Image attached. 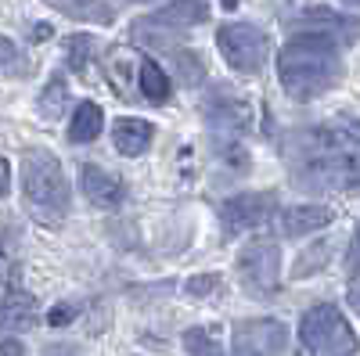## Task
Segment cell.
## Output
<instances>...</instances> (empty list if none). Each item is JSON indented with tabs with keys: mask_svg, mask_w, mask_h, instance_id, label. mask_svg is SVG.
I'll return each instance as SVG.
<instances>
[{
	"mask_svg": "<svg viewBox=\"0 0 360 356\" xmlns=\"http://www.w3.org/2000/svg\"><path fill=\"white\" fill-rule=\"evenodd\" d=\"M285 159L307 191H356L360 187V123L339 130H299L288 137Z\"/></svg>",
	"mask_w": 360,
	"mask_h": 356,
	"instance_id": "6da1fadb",
	"label": "cell"
},
{
	"mask_svg": "<svg viewBox=\"0 0 360 356\" xmlns=\"http://www.w3.org/2000/svg\"><path fill=\"white\" fill-rule=\"evenodd\" d=\"M339 69V44L321 33H295L278 54V79L295 101H310L332 91Z\"/></svg>",
	"mask_w": 360,
	"mask_h": 356,
	"instance_id": "7a4b0ae2",
	"label": "cell"
},
{
	"mask_svg": "<svg viewBox=\"0 0 360 356\" xmlns=\"http://www.w3.org/2000/svg\"><path fill=\"white\" fill-rule=\"evenodd\" d=\"M22 195H25L29 216L44 227H58L69 216L72 191H69L62 162L47 147H29L22 155Z\"/></svg>",
	"mask_w": 360,
	"mask_h": 356,
	"instance_id": "3957f363",
	"label": "cell"
},
{
	"mask_svg": "<svg viewBox=\"0 0 360 356\" xmlns=\"http://www.w3.org/2000/svg\"><path fill=\"white\" fill-rule=\"evenodd\" d=\"M299 342H303L307 356H353L356 352V335L349 328V320L332 303L310 306L303 313V324H299Z\"/></svg>",
	"mask_w": 360,
	"mask_h": 356,
	"instance_id": "277c9868",
	"label": "cell"
},
{
	"mask_svg": "<svg viewBox=\"0 0 360 356\" xmlns=\"http://www.w3.org/2000/svg\"><path fill=\"white\" fill-rule=\"evenodd\" d=\"M238 281L256 299H270L281 288V249L274 237H256L238 256Z\"/></svg>",
	"mask_w": 360,
	"mask_h": 356,
	"instance_id": "5b68a950",
	"label": "cell"
},
{
	"mask_svg": "<svg viewBox=\"0 0 360 356\" xmlns=\"http://www.w3.org/2000/svg\"><path fill=\"white\" fill-rule=\"evenodd\" d=\"M217 44H220V54L227 58V65L234 72H245V76L263 72L270 40H266V33L259 25H252V22H227V25H220Z\"/></svg>",
	"mask_w": 360,
	"mask_h": 356,
	"instance_id": "8992f818",
	"label": "cell"
},
{
	"mask_svg": "<svg viewBox=\"0 0 360 356\" xmlns=\"http://www.w3.org/2000/svg\"><path fill=\"white\" fill-rule=\"evenodd\" d=\"M205 18H209L205 0H173V4L152 11L148 18H137V22H134V37L155 44L162 33H184V29L202 25Z\"/></svg>",
	"mask_w": 360,
	"mask_h": 356,
	"instance_id": "52a82bcc",
	"label": "cell"
},
{
	"mask_svg": "<svg viewBox=\"0 0 360 356\" xmlns=\"http://www.w3.org/2000/svg\"><path fill=\"white\" fill-rule=\"evenodd\" d=\"M288 328L278 317H252L234 328V356H285Z\"/></svg>",
	"mask_w": 360,
	"mask_h": 356,
	"instance_id": "ba28073f",
	"label": "cell"
},
{
	"mask_svg": "<svg viewBox=\"0 0 360 356\" xmlns=\"http://www.w3.org/2000/svg\"><path fill=\"white\" fill-rule=\"evenodd\" d=\"M274 191H245V195H234L220 205V223H224V234H242V230H252L259 223H266L274 216Z\"/></svg>",
	"mask_w": 360,
	"mask_h": 356,
	"instance_id": "9c48e42d",
	"label": "cell"
},
{
	"mask_svg": "<svg viewBox=\"0 0 360 356\" xmlns=\"http://www.w3.org/2000/svg\"><path fill=\"white\" fill-rule=\"evenodd\" d=\"M79 184H83V195L94 205H101V209H115V205L123 202V195H127V187L119 184L115 176H108L101 166H83L79 169Z\"/></svg>",
	"mask_w": 360,
	"mask_h": 356,
	"instance_id": "30bf717a",
	"label": "cell"
},
{
	"mask_svg": "<svg viewBox=\"0 0 360 356\" xmlns=\"http://www.w3.org/2000/svg\"><path fill=\"white\" fill-rule=\"evenodd\" d=\"M37 324V299L22 288H11L0 299V331H25Z\"/></svg>",
	"mask_w": 360,
	"mask_h": 356,
	"instance_id": "8fae6325",
	"label": "cell"
},
{
	"mask_svg": "<svg viewBox=\"0 0 360 356\" xmlns=\"http://www.w3.org/2000/svg\"><path fill=\"white\" fill-rule=\"evenodd\" d=\"M202 112L217 126H227V130H249L252 126V108L242 98H231V94H213L202 105Z\"/></svg>",
	"mask_w": 360,
	"mask_h": 356,
	"instance_id": "7c38bea8",
	"label": "cell"
},
{
	"mask_svg": "<svg viewBox=\"0 0 360 356\" xmlns=\"http://www.w3.org/2000/svg\"><path fill=\"white\" fill-rule=\"evenodd\" d=\"M278 223H281V234H288V237L314 234V230L332 223V209H328V205H288L278 216Z\"/></svg>",
	"mask_w": 360,
	"mask_h": 356,
	"instance_id": "4fadbf2b",
	"label": "cell"
},
{
	"mask_svg": "<svg viewBox=\"0 0 360 356\" xmlns=\"http://www.w3.org/2000/svg\"><path fill=\"white\" fill-rule=\"evenodd\" d=\"M152 137H155V126L144 123V119H115V126H112V144L127 159H137L141 152H148Z\"/></svg>",
	"mask_w": 360,
	"mask_h": 356,
	"instance_id": "5bb4252c",
	"label": "cell"
},
{
	"mask_svg": "<svg viewBox=\"0 0 360 356\" xmlns=\"http://www.w3.org/2000/svg\"><path fill=\"white\" fill-rule=\"evenodd\" d=\"M101 130H105V112H101V105H94V101L76 105L72 123H69V140H72V144H90V140L101 137Z\"/></svg>",
	"mask_w": 360,
	"mask_h": 356,
	"instance_id": "9a60e30c",
	"label": "cell"
},
{
	"mask_svg": "<svg viewBox=\"0 0 360 356\" xmlns=\"http://www.w3.org/2000/svg\"><path fill=\"white\" fill-rule=\"evenodd\" d=\"M299 25H303L299 33H321V37L335 40V33H349L356 22H349V18H342L335 11H328V8H310V11L299 15Z\"/></svg>",
	"mask_w": 360,
	"mask_h": 356,
	"instance_id": "2e32d148",
	"label": "cell"
},
{
	"mask_svg": "<svg viewBox=\"0 0 360 356\" xmlns=\"http://www.w3.org/2000/svg\"><path fill=\"white\" fill-rule=\"evenodd\" d=\"M54 11H62L65 18L76 22H90V25H108L112 22V8L101 0H47Z\"/></svg>",
	"mask_w": 360,
	"mask_h": 356,
	"instance_id": "e0dca14e",
	"label": "cell"
},
{
	"mask_svg": "<svg viewBox=\"0 0 360 356\" xmlns=\"http://www.w3.org/2000/svg\"><path fill=\"white\" fill-rule=\"evenodd\" d=\"M137 83H141V94L152 101V105H162V101H169V94H173V83H169V76L162 72V65L159 62H141V69H137Z\"/></svg>",
	"mask_w": 360,
	"mask_h": 356,
	"instance_id": "ac0fdd59",
	"label": "cell"
},
{
	"mask_svg": "<svg viewBox=\"0 0 360 356\" xmlns=\"http://www.w3.org/2000/svg\"><path fill=\"white\" fill-rule=\"evenodd\" d=\"M108 79H112V86H115V94L119 98H134V86H130V69H134V58L127 54V51H112L108 54Z\"/></svg>",
	"mask_w": 360,
	"mask_h": 356,
	"instance_id": "d6986e66",
	"label": "cell"
},
{
	"mask_svg": "<svg viewBox=\"0 0 360 356\" xmlns=\"http://www.w3.org/2000/svg\"><path fill=\"white\" fill-rule=\"evenodd\" d=\"M33 72V65H29V58L18 51L15 40L8 37H0V76H8V79H22Z\"/></svg>",
	"mask_w": 360,
	"mask_h": 356,
	"instance_id": "ffe728a7",
	"label": "cell"
},
{
	"mask_svg": "<svg viewBox=\"0 0 360 356\" xmlns=\"http://www.w3.org/2000/svg\"><path fill=\"white\" fill-rule=\"evenodd\" d=\"M65 105H69V86H65V79L62 76H51V83L44 86V94H40V115L44 119H58L65 112Z\"/></svg>",
	"mask_w": 360,
	"mask_h": 356,
	"instance_id": "44dd1931",
	"label": "cell"
},
{
	"mask_svg": "<svg viewBox=\"0 0 360 356\" xmlns=\"http://www.w3.org/2000/svg\"><path fill=\"white\" fill-rule=\"evenodd\" d=\"M184 349H188V356H224L217 328H191V331H184Z\"/></svg>",
	"mask_w": 360,
	"mask_h": 356,
	"instance_id": "7402d4cb",
	"label": "cell"
},
{
	"mask_svg": "<svg viewBox=\"0 0 360 356\" xmlns=\"http://www.w3.org/2000/svg\"><path fill=\"white\" fill-rule=\"evenodd\" d=\"M94 47H98V44L90 40L86 33L69 37V40H65V62H69V69L83 76V72L90 69V58H94Z\"/></svg>",
	"mask_w": 360,
	"mask_h": 356,
	"instance_id": "603a6c76",
	"label": "cell"
},
{
	"mask_svg": "<svg viewBox=\"0 0 360 356\" xmlns=\"http://www.w3.org/2000/svg\"><path fill=\"white\" fill-rule=\"evenodd\" d=\"M324 259H328V245H314L310 252L299 256V263L292 266V277H310V274H317L321 266H324Z\"/></svg>",
	"mask_w": 360,
	"mask_h": 356,
	"instance_id": "cb8c5ba5",
	"label": "cell"
},
{
	"mask_svg": "<svg viewBox=\"0 0 360 356\" xmlns=\"http://www.w3.org/2000/svg\"><path fill=\"white\" fill-rule=\"evenodd\" d=\"M220 284H224V281H220L217 274H198V277L188 281V291L195 295V299H209V295L220 291Z\"/></svg>",
	"mask_w": 360,
	"mask_h": 356,
	"instance_id": "d4e9b609",
	"label": "cell"
},
{
	"mask_svg": "<svg viewBox=\"0 0 360 356\" xmlns=\"http://www.w3.org/2000/svg\"><path fill=\"white\" fill-rule=\"evenodd\" d=\"M173 62H176L180 69H184V79H188V83H198V79H202V72H205V69H202V62H198V58H195L191 51H176V54H173Z\"/></svg>",
	"mask_w": 360,
	"mask_h": 356,
	"instance_id": "484cf974",
	"label": "cell"
},
{
	"mask_svg": "<svg viewBox=\"0 0 360 356\" xmlns=\"http://www.w3.org/2000/svg\"><path fill=\"white\" fill-rule=\"evenodd\" d=\"M72 317H76V306L72 303H62V306H54L47 313V324H51V328H65V324H72Z\"/></svg>",
	"mask_w": 360,
	"mask_h": 356,
	"instance_id": "4316f807",
	"label": "cell"
},
{
	"mask_svg": "<svg viewBox=\"0 0 360 356\" xmlns=\"http://www.w3.org/2000/svg\"><path fill=\"white\" fill-rule=\"evenodd\" d=\"M349 274H356L360 270V227H356V237H353V249H349Z\"/></svg>",
	"mask_w": 360,
	"mask_h": 356,
	"instance_id": "83f0119b",
	"label": "cell"
},
{
	"mask_svg": "<svg viewBox=\"0 0 360 356\" xmlns=\"http://www.w3.org/2000/svg\"><path fill=\"white\" fill-rule=\"evenodd\" d=\"M0 356H25V345L15 342V338H4L0 342Z\"/></svg>",
	"mask_w": 360,
	"mask_h": 356,
	"instance_id": "f1b7e54d",
	"label": "cell"
},
{
	"mask_svg": "<svg viewBox=\"0 0 360 356\" xmlns=\"http://www.w3.org/2000/svg\"><path fill=\"white\" fill-rule=\"evenodd\" d=\"M8 187H11V166H8V159H0V198L8 195Z\"/></svg>",
	"mask_w": 360,
	"mask_h": 356,
	"instance_id": "f546056e",
	"label": "cell"
},
{
	"mask_svg": "<svg viewBox=\"0 0 360 356\" xmlns=\"http://www.w3.org/2000/svg\"><path fill=\"white\" fill-rule=\"evenodd\" d=\"M44 356H79V349L76 345H47Z\"/></svg>",
	"mask_w": 360,
	"mask_h": 356,
	"instance_id": "4dcf8cb0",
	"label": "cell"
},
{
	"mask_svg": "<svg viewBox=\"0 0 360 356\" xmlns=\"http://www.w3.org/2000/svg\"><path fill=\"white\" fill-rule=\"evenodd\" d=\"M349 306L360 313V284H353V288H349Z\"/></svg>",
	"mask_w": 360,
	"mask_h": 356,
	"instance_id": "1f68e13d",
	"label": "cell"
},
{
	"mask_svg": "<svg viewBox=\"0 0 360 356\" xmlns=\"http://www.w3.org/2000/svg\"><path fill=\"white\" fill-rule=\"evenodd\" d=\"M238 4H242V0H224V8H238Z\"/></svg>",
	"mask_w": 360,
	"mask_h": 356,
	"instance_id": "d6a6232c",
	"label": "cell"
},
{
	"mask_svg": "<svg viewBox=\"0 0 360 356\" xmlns=\"http://www.w3.org/2000/svg\"><path fill=\"white\" fill-rule=\"evenodd\" d=\"M342 4H349V8H360V0H342Z\"/></svg>",
	"mask_w": 360,
	"mask_h": 356,
	"instance_id": "836d02e7",
	"label": "cell"
},
{
	"mask_svg": "<svg viewBox=\"0 0 360 356\" xmlns=\"http://www.w3.org/2000/svg\"><path fill=\"white\" fill-rule=\"evenodd\" d=\"M130 4H144V0H130Z\"/></svg>",
	"mask_w": 360,
	"mask_h": 356,
	"instance_id": "e575fe53",
	"label": "cell"
}]
</instances>
